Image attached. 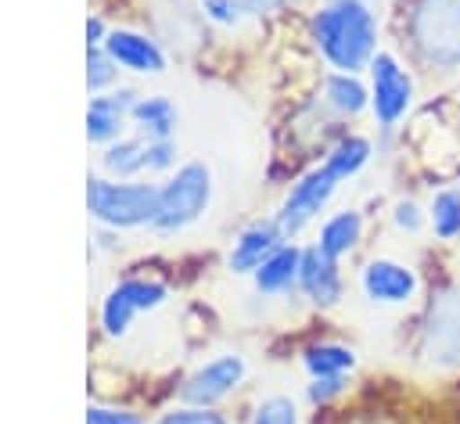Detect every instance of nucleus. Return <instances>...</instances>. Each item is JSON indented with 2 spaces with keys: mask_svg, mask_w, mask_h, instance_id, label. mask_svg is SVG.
Wrapping results in <instances>:
<instances>
[{
  "mask_svg": "<svg viewBox=\"0 0 460 424\" xmlns=\"http://www.w3.org/2000/svg\"><path fill=\"white\" fill-rule=\"evenodd\" d=\"M377 14L367 0H327L309 18V40L334 72H367L377 54Z\"/></svg>",
  "mask_w": 460,
  "mask_h": 424,
  "instance_id": "1",
  "label": "nucleus"
},
{
  "mask_svg": "<svg viewBox=\"0 0 460 424\" xmlns=\"http://www.w3.org/2000/svg\"><path fill=\"white\" fill-rule=\"evenodd\" d=\"M406 36L424 65L438 72L460 68V0H413Z\"/></svg>",
  "mask_w": 460,
  "mask_h": 424,
  "instance_id": "2",
  "label": "nucleus"
},
{
  "mask_svg": "<svg viewBox=\"0 0 460 424\" xmlns=\"http://www.w3.org/2000/svg\"><path fill=\"white\" fill-rule=\"evenodd\" d=\"M86 208L97 223H104L111 230L151 226L158 216V183L93 176L86 183Z\"/></svg>",
  "mask_w": 460,
  "mask_h": 424,
  "instance_id": "3",
  "label": "nucleus"
},
{
  "mask_svg": "<svg viewBox=\"0 0 460 424\" xmlns=\"http://www.w3.org/2000/svg\"><path fill=\"white\" fill-rule=\"evenodd\" d=\"M208 201H212V169L205 162H183L169 172L165 183H158V216L151 230L180 234L205 216Z\"/></svg>",
  "mask_w": 460,
  "mask_h": 424,
  "instance_id": "4",
  "label": "nucleus"
},
{
  "mask_svg": "<svg viewBox=\"0 0 460 424\" xmlns=\"http://www.w3.org/2000/svg\"><path fill=\"white\" fill-rule=\"evenodd\" d=\"M367 75H370V83H367V86H370V115H374V122H377L385 133H392V129L410 115V108H413V97H417L413 75H410V68H406L395 54H388V50H377V54H374Z\"/></svg>",
  "mask_w": 460,
  "mask_h": 424,
  "instance_id": "5",
  "label": "nucleus"
},
{
  "mask_svg": "<svg viewBox=\"0 0 460 424\" xmlns=\"http://www.w3.org/2000/svg\"><path fill=\"white\" fill-rule=\"evenodd\" d=\"M420 356L431 367L460 370V284L431 295L420 323Z\"/></svg>",
  "mask_w": 460,
  "mask_h": 424,
  "instance_id": "6",
  "label": "nucleus"
},
{
  "mask_svg": "<svg viewBox=\"0 0 460 424\" xmlns=\"http://www.w3.org/2000/svg\"><path fill=\"white\" fill-rule=\"evenodd\" d=\"M334 190H338V180H334V172L320 162L316 169H309V172H302L295 183H291V190L284 194V201H280V208H277V226L284 230V237L291 241V237H298L313 219H320V212L327 208V201L334 198Z\"/></svg>",
  "mask_w": 460,
  "mask_h": 424,
  "instance_id": "7",
  "label": "nucleus"
},
{
  "mask_svg": "<svg viewBox=\"0 0 460 424\" xmlns=\"http://www.w3.org/2000/svg\"><path fill=\"white\" fill-rule=\"evenodd\" d=\"M169 298V287L151 277H126L101 298V327L108 338H122L140 313L158 309Z\"/></svg>",
  "mask_w": 460,
  "mask_h": 424,
  "instance_id": "8",
  "label": "nucleus"
},
{
  "mask_svg": "<svg viewBox=\"0 0 460 424\" xmlns=\"http://www.w3.org/2000/svg\"><path fill=\"white\" fill-rule=\"evenodd\" d=\"M359 291L367 302L374 305H410L417 295H420V273L402 262V259H388V255H377V259H367L363 269H359Z\"/></svg>",
  "mask_w": 460,
  "mask_h": 424,
  "instance_id": "9",
  "label": "nucleus"
},
{
  "mask_svg": "<svg viewBox=\"0 0 460 424\" xmlns=\"http://www.w3.org/2000/svg\"><path fill=\"white\" fill-rule=\"evenodd\" d=\"M248 377V363L241 352H219L208 363H201L183 384H180V399L187 406H205L212 410L216 402H223L241 381Z\"/></svg>",
  "mask_w": 460,
  "mask_h": 424,
  "instance_id": "10",
  "label": "nucleus"
},
{
  "mask_svg": "<svg viewBox=\"0 0 460 424\" xmlns=\"http://www.w3.org/2000/svg\"><path fill=\"white\" fill-rule=\"evenodd\" d=\"M104 50H108V57H111L119 68L137 72V75H158V72H165V65H169V57H165V50L158 47V40H151V36H144V32H137V29H108Z\"/></svg>",
  "mask_w": 460,
  "mask_h": 424,
  "instance_id": "11",
  "label": "nucleus"
},
{
  "mask_svg": "<svg viewBox=\"0 0 460 424\" xmlns=\"http://www.w3.org/2000/svg\"><path fill=\"white\" fill-rule=\"evenodd\" d=\"M298 291L320 305V309H331L341 302L345 295V280H341V269H338V259L323 255L316 244L302 248V269H298Z\"/></svg>",
  "mask_w": 460,
  "mask_h": 424,
  "instance_id": "12",
  "label": "nucleus"
},
{
  "mask_svg": "<svg viewBox=\"0 0 460 424\" xmlns=\"http://www.w3.org/2000/svg\"><path fill=\"white\" fill-rule=\"evenodd\" d=\"M288 237H284V230L277 226V219H255V223H248L237 237H234V244H230V252H226V266L234 269V273H255L280 244H284Z\"/></svg>",
  "mask_w": 460,
  "mask_h": 424,
  "instance_id": "13",
  "label": "nucleus"
},
{
  "mask_svg": "<svg viewBox=\"0 0 460 424\" xmlns=\"http://www.w3.org/2000/svg\"><path fill=\"white\" fill-rule=\"evenodd\" d=\"M137 97L140 93H133V90H111V93L90 97V108H86V137L93 144H104V147L111 140H119L122 126L129 122V111H133Z\"/></svg>",
  "mask_w": 460,
  "mask_h": 424,
  "instance_id": "14",
  "label": "nucleus"
},
{
  "mask_svg": "<svg viewBox=\"0 0 460 424\" xmlns=\"http://www.w3.org/2000/svg\"><path fill=\"white\" fill-rule=\"evenodd\" d=\"M298 269H302V248L295 241H284L252 273V284H255L259 295H288L291 287H298Z\"/></svg>",
  "mask_w": 460,
  "mask_h": 424,
  "instance_id": "15",
  "label": "nucleus"
},
{
  "mask_svg": "<svg viewBox=\"0 0 460 424\" xmlns=\"http://www.w3.org/2000/svg\"><path fill=\"white\" fill-rule=\"evenodd\" d=\"M359 241H363V216H359V208H338V212H331L320 223V234H316L313 244L323 255L341 262L345 255H352L359 248Z\"/></svg>",
  "mask_w": 460,
  "mask_h": 424,
  "instance_id": "16",
  "label": "nucleus"
},
{
  "mask_svg": "<svg viewBox=\"0 0 460 424\" xmlns=\"http://www.w3.org/2000/svg\"><path fill=\"white\" fill-rule=\"evenodd\" d=\"M320 101L338 119H356L370 108V86L352 72H331L323 79V97Z\"/></svg>",
  "mask_w": 460,
  "mask_h": 424,
  "instance_id": "17",
  "label": "nucleus"
},
{
  "mask_svg": "<svg viewBox=\"0 0 460 424\" xmlns=\"http://www.w3.org/2000/svg\"><path fill=\"white\" fill-rule=\"evenodd\" d=\"M359 356L352 345H341V341H316V345H305L302 349V370L309 374V381H320V377H349L356 370Z\"/></svg>",
  "mask_w": 460,
  "mask_h": 424,
  "instance_id": "18",
  "label": "nucleus"
},
{
  "mask_svg": "<svg viewBox=\"0 0 460 424\" xmlns=\"http://www.w3.org/2000/svg\"><path fill=\"white\" fill-rule=\"evenodd\" d=\"M176 104L162 93H151V97H137L133 111H129V122L147 137V140H172V129H176Z\"/></svg>",
  "mask_w": 460,
  "mask_h": 424,
  "instance_id": "19",
  "label": "nucleus"
},
{
  "mask_svg": "<svg viewBox=\"0 0 460 424\" xmlns=\"http://www.w3.org/2000/svg\"><path fill=\"white\" fill-rule=\"evenodd\" d=\"M147 155H151V140L144 133L137 137H119L104 147L101 165L115 176V180H129L137 172H147Z\"/></svg>",
  "mask_w": 460,
  "mask_h": 424,
  "instance_id": "20",
  "label": "nucleus"
},
{
  "mask_svg": "<svg viewBox=\"0 0 460 424\" xmlns=\"http://www.w3.org/2000/svg\"><path fill=\"white\" fill-rule=\"evenodd\" d=\"M370 158H374V144H370L367 137H359V133H345V137L323 155V165L334 172L338 183H345V180L359 176V172L370 165Z\"/></svg>",
  "mask_w": 460,
  "mask_h": 424,
  "instance_id": "21",
  "label": "nucleus"
},
{
  "mask_svg": "<svg viewBox=\"0 0 460 424\" xmlns=\"http://www.w3.org/2000/svg\"><path fill=\"white\" fill-rule=\"evenodd\" d=\"M428 226L438 241H456L460 237V187H442V190L431 194Z\"/></svg>",
  "mask_w": 460,
  "mask_h": 424,
  "instance_id": "22",
  "label": "nucleus"
},
{
  "mask_svg": "<svg viewBox=\"0 0 460 424\" xmlns=\"http://www.w3.org/2000/svg\"><path fill=\"white\" fill-rule=\"evenodd\" d=\"M119 75V65L108 57L104 47H86V86L90 93H104Z\"/></svg>",
  "mask_w": 460,
  "mask_h": 424,
  "instance_id": "23",
  "label": "nucleus"
},
{
  "mask_svg": "<svg viewBox=\"0 0 460 424\" xmlns=\"http://www.w3.org/2000/svg\"><path fill=\"white\" fill-rule=\"evenodd\" d=\"M392 226H395L399 234L417 237V234L428 226V208H420L413 198H399V201L392 205Z\"/></svg>",
  "mask_w": 460,
  "mask_h": 424,
  "instance_id": "24",
  "label": "nucleus"
},
{
  "mask_svg": "<svg viewBox=\"0 0 460 424\" xmlns=\"http://www.w3.org/2000/svg\"><path fill=\"white\" fill-rule=\"evenodd\" d=\"M252 424H298V410L288 395H270L259 402Z\"/></svg>",
  "mask_w": 460,
  "mask_h": 424,
  "instance_id": "25",
  "label": "nucleus"
},
{
  "mask_svg": "<svg viewBox=\"0 0 460 424\" xmlns=\"http://www.w3.org/2000/svg\"><path fill=\"white\" fill-rule=\"evenodd\" d=\"M158 424H226L219 413L205 410V406H180V410H169L158 417Z\"/></svg>",
  "mask_w": 460,
  "mask_h": 424,
  "instance_id": "26",
  "label": "nucleus"
},
{
  "mask_svg": "<svg viewBox=\"0 0 460 424\" xmlns=\"http://www.w3.org/2000/svg\"><path fill=\"white\" fill-rule=\"evenodd\" d=\"M86 424H147L129 410H111V406H90L86 410Z\"/></svg>",
  "mask_w": 460,
  "mask_h": 424,
  "instance_id": "27",
  "label": "nucleus"
},
{
  "mask_svg": "<svg viewBox=\"0 0 460 424\" xmlns=\"http://www.w3.org/2000/svg\"><path fill=\"white\" fill-rule=\"evenodd\" d=\"M345 381H349V377H320V381H313V384H309V402L323 406V402L338 399V395L345 392Z\"/></svg>",
  "mask_w": 460,
  "mask_h": 424,
  "instance_id": "28",
  "label": "nucleus"
},
{
  "mask_svg": "<svg viewBox=\"0 0 460 424\" xmlns=\"http://www.w3.org/2000/svg\"><path fill=\"white\" fill-rule=\"evenodd\" d=\"M280 4H288V0H237V11H241V22H244V18H262V14L277 11Z\"/></svg>",
  "mask_w": 460,
  "mask_h": 424,
  "instance_id": "29",
  "label": "nucleus"
},
{
  "mask_svg": "<svg viewBox=\"0 0 460 424\" xmlns=\"http://www.w3.org/2000/svg\"><path fill=\"white\" fill-rule=\"evenodd\" d=\"M104 36H108L104 22H101L97 14H90V18H86V47H104Z\"/></svg>",
  "mask_w": 460,
  "mask_h": 424,
  "instance_id": "30",
  "label": "nucleus"
},
{
  "mask_svg": "<svg viewBox=\"0 0 460 424\" xmlns=\"http://www.w3.org/2000/svg\"><path fill=\"white\" fill-rule=\"evenodd\" d=\"M201 4H208V0H201Z\"/></svg>",
  "mask_w": 460,
  "mask_h": 424,
  "instance_id": "31",
  "label": "nucleus"
}]
</instances>
